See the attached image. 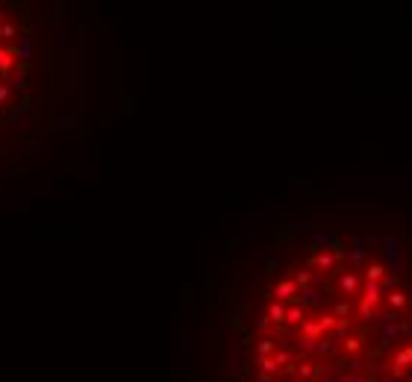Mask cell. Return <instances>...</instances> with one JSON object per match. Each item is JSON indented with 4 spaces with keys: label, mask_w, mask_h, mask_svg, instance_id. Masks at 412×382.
<instances>
[{
    "label": "cell",
    "mask_w": 412,
    "mask_h": 382,
    "mask_svg": "<svg viewBox=\"0 0 412 382\" xmlns=\"http://www.w3.org/2000/svg\"><path fill=\"white\" fill-rule=\"evenodd\" d=\"M303 332H306L309 338H315L318 332H321V326H318V323H303Z\"/></svg>",
    "instance_id": "cell-8"
},
{
    "label": "cell",
    "mask_w": 412,
    "mask_h": 382,
    "mask_svg": "<svg viewBox=\"0 0 412 382\" xmlns=\"http://www.w3.org/2000/svg\"><path fill=\"white\" fill-rule=\"evenodd\" d=\"M318 265H321V268H330V265H333V256H321Z\"/></svg>",
    "instance_id": "cell-15"
},
{
    "label": "cell",
    "mask_w": 412,
    "mask_h": 382,
    "mask_svg": "<svg viewBox=\"0 0 412 382\" xmlns=\"http://www.w3.org/2000/svg\"><path fill=\"white\" fill-rule=\"evenodd\" d=\"M368 277H371V283H374V280H380V277H383V268H380V265L368 268Z\"/></svg>",
    "instance_id": "cell-9"
},
{
    "label": "cell",
    "mask_w": 412,
    "mask_h": 382,
    "mask_svg": "<svg viewBox=\"0 0 412 382\" xmlns=\"http://www.w3.org/2000/svg\"><path fill=\"white\" fill-rule=\"evenodd\" d=\"M12 86H18V89H27L30 86V71H27V65H21L18 68V74H15V83Z\"/></svg>",
    "instance_id": "cell-2"
},
{
    "label": "cell",
    "mask_w": 412,
    "mask_h": 382,
    "mask_svg": "<svg viewBox=\"0 0 412 382\" xmlns=\"http://www.w3.org/2000/svg\"><path fill=\"white\" fill-rule=\"evenodd\" d=\"M300 318H303V309H300V306H294V309L285 312V320H288V323H297Z\"/></svg>",
    "instance_id": "cell-7"
},
{
    "label": "cell",
    "mask_w": 412,
    "mask_h": 382,
    "mask_svg": "<svg viewBox=\"0 0 412 382\" xmlns=\"http://www.w3.org/2000/svg\"><path fill=\"white\" fill-rule=\"evenodd\" d=\"M259 365H262L265 371H274V368H277V362H274V359H265V356L259 359Z\"/></svg>",
    "instance_id": "cell-10"
},
{
    "label": "cell",
    "mask_w": 412,
    "mask_h": 382,
    "mask_svg": "<svg viewBox=\"0 0 412 382\" xmlns=\"http://www.w3.org/2000/svg\"><path fill=\"white\" fill-rule=\"evenodd\" d=\"M6 97H9V86L0 83V103H6Z\"/></svg>",
    "instance_id": "cell-14"
},
{
    "label": "cell",
    "mask_w": 412,
    "mask_h": 382,
    "mask_svg": "<svg viewBox=\"0 0 412 382\" xmlns=\"http://www.w3.org/2000/svg\"><path fill=\"white\" fill-rule=\"evenodd\" d=\"M271 347H274V341H259V353H262V356L271 353Z\"/></svg>",
    "instance_id": "cell-12"
},
{
    "label": "cell",
    "mask_w": 412,
    "mask_h": 382,
    "mask_svg": "<svg viewBox=\"0 0 412 382\" xmlns=\"http://www.w3.org/2000/svg\"><path fill=\"white\" fill-rule=\"evenodd\" d=\"M0 24H3V6H0Z\"/></svg>",
    "instance_id": "cell-17"
},
{
    "label": "cell",
    "mask_w": 412,
    "mask_h": 382,
    "mask_svg": "<svg viewBox=\"0 0 412 382\" xmlns=\"http://www.w3.org/2000/svg\"><path fill=\"white\" fill-rule=\"evenodd\" d=\"M365 291H368V294H365V306H374V303L380 300V288H377V283H368Z\"/></svg>",
    "instance_id": "cell-5"
},
{
    "label": "cell",
    "mask_w": 412,
    "mask_h": 382,
    "mask_svg": "<svg viewBox=\"0 0 412 382\" xmlns=\"http://www.w3.org/2000/svg\"><path fill=\"white\" fill-rule=\"evenodd\" d=\"M407 362H412V350H407V353L398 356V365H407Z\"/></svg>",
    "instance_id": "cell-13"
},
{
    "label": "cell",
    "mask_w": 412,
    "mask_h": 382,
    "mask_svg": "<svg viewBox=\"0 0 412 382\" xmlns=\"http://www.w3.org/2000/svg\"><path fill=\"white\" fill-rule=\"evenodd\" d=\"M342 288H345V291H353V288H356V280H353V277H345V280H342Z\"/></svg>",
    "instance_id": "cell-11"
},
{
    "label": "cell",
    "mask_w": 412,
    "mask_h": 382,
    "mask_svg": "<svg viewBox=\"0 0 412 382\" xmlns=\"http://www.w3.org/2000/svg\"><path fill=\"white\" fill-rule=\"evenodd\" d=\"M309 280H312V274H309V271H303V274H300V277H297V283H300V286H306V283H309Z\"/></svg>",
    "instance_id": "cell-16"
},
{
    "label": "cell",
    "mask_w": 412,
    "mask_h": 382,
    "mask_svg": "<svg viewBox=\"0 0 412 382\" xmlns=\"http://www.w3.org/2000/svg\"><path fill=\"white\" fill-rule=\"evenodd\" d=\"M0 38H3V41H12V38H18V27L3 21V24H0Z\"/></svg>",
    "instance_id": "cell-4"
},
{
    "label": "cell",
    "mask_w": 412,
    "mask_h": 382,
    "mask_svg": "<svg viewBox=\"0 0 412 382\" xmlns=\"http://www.w3.org/2000/svg\"><path fill=\"white\" fill-rule=\"evenodd\" d=\"M268 315H271V320H277V323H280V320H285V312H283V306H280V303H271Z\"/></svg>",
    "instance_id": "cell-6"
},
{
    "label": "cell",
    "mask_w": 412,
    "mask_h": 382,
    "mask_svg": "<svg viewBox=\"0 0 412 382\" xmlns=\"http://www.w3.org/2000/svg\"><path fill=\"white\" fill-rule=\"evenodd\" d=\"M15 68V53L9 47H0V74H9Z\"/></svg>",
    "instance_id": "cell-1"
},
{
    "label": "cell",
    "mask_w": 412,
    "mask_h": 382,
    "mask_svg": "<svg viewBox=\"0 0 412 382\" xmlns=\"http://www.w3.org/2000/svg\"><path fill=\"white\" fill-rule=\"evenodd\" d=\"M294 291H297V288H294V283H288V280H285V283H280V286H277V291H274V294H277L280 300H288Z\"/></svg>",
    "instance_id": "cell-3"
}]
</instances>
